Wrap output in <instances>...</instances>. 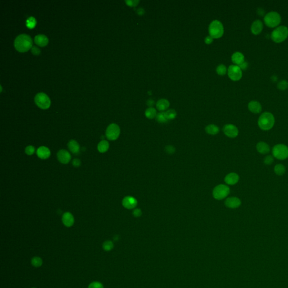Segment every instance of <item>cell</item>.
Masks as SVG:
<instances>
[{
	"label": "cell",
	"mask_w": 288,
	"mask_h": 288,
	"mask_svg": "<svg viewBox=\"0 0 288 288\" xmlns=\"http://www.w3.org/2000/svg\"><path fill=\"white\" fill-rule=\"evenodd\" d=\"M274 161V156H271V155H268V156H267L265 157V158L263 159V163L266 165L269 166V165H271L273 163Z\"/></svg>",
	"instance_id": "obj_36"
},
{
	"label": "cell",
	"mask_w": 288,
	"mask_h": 288,
	"mask_svg": "<svg viewBox=\"0 0 288 288\" xmlns=\"http://www.w3.org/2000/svg\"><path fill=\"white\" fill-rule=\"evenodd\" d=\"M133 215L136 217H140L141 215H142L141 209H139V208H136V209H134L133 211Z\"/></svg>",
	"instance_id": "obj_41"
},
{
	"label": "cell",
	"mask_w": 288,
	"mask_h": 288,
	"mask_svg": "<svg viewBox=\"0 0 288 288\" xmlns=\"http://www.w3.org/2000/svg\"><path fill=\"white\" fill-rule=\"evenodd\" d=\"M139 1H126V2L127 3L128 6H131V7H135L138 5L139 3Z\"/></svg>",
	"instance_id": "obj_40"
},
{
	"label": "cell",
	"mask_w": 288,
	"mask_h": 288,
	"mask_svg": "<svg viewBox=\"0 0 288 288\" xmlns=\"http://www.w3.org/2000/svg\"><path fill=\"white\" fill-rule=\"evenodd\" d=\"M14 46L17 50L21 52L28 51L32 46L31 37L27 34H20L15 40Z\"/></svg>",
	"instance_id": "obj_1"
},
{
	"label": "cell",
	"mask_w": 288,
	"mask_h": 288,
	"mask_svg": "<svg viewBox=\"0 0 288 288\" xmlns=\"http://www.w3.org/2000/svg\"><path fill=\"white\" fill-rule=\"evenodd\" d=\"M81 164V162L79 159H74L73 161V165L74 167H78L80 166Z\"/></svg>",
	"instance_id": "obj_43"
},
{
	"label": "cell",
	"mask_w": 288,
	"mask_h": 288,
	"mask_svg": "<svg viewBox=\"0 0 288 288\" xmlns=\"http://www.w3.org/2000/svg\"><path fill=\"white\" fill-rule=\"evenodd\" d=\"M51 154L50 149L45 146H41L37 150V155L40 158L46 159L50 157Z\"/></svg>",
	"instance_id": "obj_18"
},
{
	"label": "cell",
	"mask_w": 288,
	"mask_h": 288,
	"mask_svg": "<svg viewBox=\"0 0 288 288\" xmlns=\"http://www.w3.org/2000/svg\"><path fill=\"white\" fill-rule=\"evenodd\" d=\"M239 67L241 68V69H244V70H245V69H246L247 68V67H248V64H247V62H244L243 64H242L241 65L239 66Z\"/></svg>",
	"instance_id": "obj_45"
},
{
	"label": "cell",
	"mask_w": 288,
	"mask_h": 288,
	"mask_svg": "<svg viewBox=\"0 0 288 288\" xmlns=\"http://www.w3.org/2000/svg\"><path fill=\"white\" fill-rule=\"evenodd\" d=\"M26 153L28 155V156H32L34 154V152H35V147L33 146H28L26 148Z\"/></svg>",
	"instance_id": "obj_38"
},
{
	"label": "cell",
	"mask_w": 288,
	"mask_h": 288,
	"mask_svg": "<svg viewBox=\"0 0 288 288\" xmlns=\"http://www.w3.org/2000/svg\"><path fill=\"white\" fill-rule=\"evenodd\" d=\"M34 101L37 106L42 109H48L51 105L50 99L46 94L43 92L37 94L35 96Z\"/></svg>",
	"instance_id": "obj_8"
},
{
	"label": "cell",
	"mask_w": 288,
	"mask_h": 288,
	"mask_svg": "<svg viewBox=\"0 0 288 288\" xmlns=\"http://www.w3.org/2000/svg\"><path fill=\"white\" fill-rule=\"evenodd\" d=\"M281 18L278 12H270L266 14L264 17V22L266 25L271 28H274L279 25Z\"/></svg>",
	"instance_id": "obj_6"
},
{
	"label": "cell",
	"mask_w": 288,
	"mask_h": 288,
	"mask_svg": "<svg viewBox=\"0 0 288 288\" xmlns=\"http://www.w3.org/2000/svg\"><path fill=\"white\" fill-rule=\"evenodd\" d=\"M32 52L34 55H38L40 54L41 51H40V49L38 48H37V47L36 46H33L32 47Z\"/></svg>",
	"instance_id": "obj_42"
},
{
	"label": "cell",
	"mask_w": 288,
	"mask_h": 288,
	"mask_svg": "<svg viewBox=\"0 0 288 288\" xmlns=\"http://www.w3.org/2000/svg\"><path fill=\"white\" fill-rule=\"evenodd\" d=\"M275 120L272 114L269 112L262 113L258 121V126L261 130L268 131L274 127Z\"/></svg>",
	"instance_id": "obj_2"
},
{
	"label": "cell",
	"mask_w": 288,
	"mask_h": 288,
	"mask_svg": "<svg viewBox=\"0 0 288 288\" xmlns=\"http://www.w3.org/2000/svg\"><path fill=\"white\" fill-rule=\"evenodd\" d=\"M239 180V176L237 173L234 172L230 173L227 175L225 178V182L229 185H234L237 184Z\"/></svg>",
	"instance_id": "obj_15"
},
{
	"label": "cell",
	"mask_w": 288,
	"mask_h": 288,
	"mask_svg": "<svg viewBox=\"0 0 288 288\" xmlns=\"http://www.w3.org/2000/svg\"><path fill=\"white\" fill-rule=\"evenodd\" d=\"M156 106L158 110L159 111H164L167 110L170 107V102L166 99H161L156 102Z\"/></svg>",
	"instance_id": "obj_23"
},
{
	"label": "cell",
	"mask_w": 288,
	"mask_h": 288,
	"mask_svg": "<svg viewBox=\"0 0 288 288\" xmlns=\"http://www.w3.org/2000/svg\"><path fill=\"white\" fill-rule=\"evenodd\" d=\"M286 172V168L284 165L281 164H277L274 167V172L278 176H282L285 174Z\"/></svg>",
	"instance_id": "obj_27"
},
{
	"label": "cell",
	"mask_w": 288,
	"mask_h": 288,
	"mask_svg": "<svg viewBox=\"0 0 288 288\" xmlns=\"http://www.w3.org/2000/svg\"><path fill=\"white\" fill-rule=\"evenodd\" d=\"M263 28V23L261 20H256L252 23L251 26V32L254 35L260 34Z\"/></svg>",
	"instance_id": "obj_16"
},
{
	"label": "cell",
	"mask_w": 288,
	"mask_h": 288,
	"mask_svg": "<svg viewBox=\"0 0 288 288\" xmlns=\"http://www.w3.org/2000/svg\"><path fill=\"white\" fill-rule=\"evenodd\" d=\"M145 114L147 118L152 119L154 118L156 116V110L154 107H149L145 110Z\"/></svg>",
	"instance_id": "obj_28"
},
{
	"label": "cell",
	"mask_w": 288,
	"mask_h": 288,
	"mask_svg": "<svg viewBox=\"0 0 288 288\" xmlns=\"http://www.w3.org/2000/svg\"><path fill=\"white\" fill-rule=\"evenodd\" d=\"M223 131L225 135L230 138H235L239 134V130L234 124H226L223 127Z\"/></svg>",
	"instance_id": "obj_11"
},
{
	"label": "cell",
	"mask_w": 288,
	"mask_h": 288,
	"mask_svg": "<svg viewBox=\"0 0 288 288\" xmlns=\"http://www.w3.org/2000/svg\"><path fill=\"white\" fill-rule=\"evenodd\" d=\"M109 147V144L107 141L102 140L99 142L97 146V149L100 153L106 152Z\"/></svg>",
	"instance_id": "obj_26"
},
{
	"label": "cell",
	"mask_w": 288,
	"mask_h": 288,
	"mask_svg": "<svg viewBox=\"0 0 288 288\" xmlns=\"http://www.w3.org/2000/svg\"><path fill=\"white\" fill-rule=\"evenodd\" d=\"M122 205L124 208L128 209H132L135 208L137 205V201L135 198L131 196H127L124 197L122 201Z\"/></svg>",
	"instance_id": "obj_12"
},
{
	"label": "cell",
	"mask_w": 288,
	"mask_h": 288,
	"mask_svg": "<svg viewBox=\"0 0 288 288\" xmlns=\"http://www.w3.org/2000/svg\"><path fill=\"white\" fill-rule=\"evenodd\" d=\"M273 156L279 160H285L288 158V147L284 144H277L272 150Z\"/></svg>",
	"instance_id": "obj_5"
},
{
	"label": "cell",
	"mask_w": 288,
	"mask_h": 288,
	"mask_svg": "<svg viewBox=\"0 0 288 288\" xmlns=\"http://www.w3.org/2000/svg\"><path fill=\"white\" fill-rule=\"evenodd\" d=\"M256 149L258 152L262 154H266L270 151V146L263 141H260L257 143Z\"/></svg>",
	"instance_id": "obj_19"
},
{
	"label": "cell",
	"mask_w": 288,
	"mask_h": 288,
	"mask_svg": "<svg viewBox=\"0 0 288 288\" xmlns=\"http://www.w3.org/2000/svg\"><path fill=\"white\" fill-rule=\"evenodd\" d=\"M213 38H212L211 36H207V37L205 39V42L206 43V44L208 45H209L211 44V43L213 42Z\"/></svg>",
	"instance_id": "obj_44"
},
{
	"label": "cell",
	"mask_w": 288,
	"mask_h": 288,
	"mask_svg": "<svg viewBox=\"0 0 288 288\" xmlns=\"http://www.w3.org/2000/svg\"><path fill=\"white\" fill-rule=\"evenodd\" d=\"M120 135V128L115 123L111 124L107 127L106 131V136L110 140H116Z\"/></svg>",
	"instance_id": "obj_10"
},
{
	"label": "cell",
	"mask_w": 288,
	"mask_h": 288,
	"mask_svg": "<svg viewBox=\"0 0 288 288\" xmlns=\"http://www.w3.org/2000/svg\"><path fill=\"white\" fill-rule=\"evenodd\" d=\"M68 146L71 152H72L74 154H77L79 153L80 146H79L78 143L76 140H71L68 142Z\"/></svg>",
	"instance_id": "obj_24"
},
{
	"label": "cell",
	"mask_w": 288,
	"mask_h": 288,
	"mask_svg": "<svg viewBox=\"0 0 288 288\" xmlns=\"http://www.w3.org/2000/svg\"><path fill=\"white\" fill-rule=\"evenodd\" d=\"M165 114H166V117H167V119L168 121L174 119L176 117V116H177L176 112L175 110H173V109H170V110H167L166 112H165Z\"/></svg>",
	"instance_id": "obj_31"
},
{
	"label": "cell",
	"mask_w": 288,
	"mask_h": 288,
	"mask_svg": "<svg viewBox=\"0 0 288 288\" xmlns=\"http://www.w3.org/2000/svg\"><path fill=\"white\" fill-rule=\"evenodd\" d=\"M32 265L35 267H39L42 265V260L39 257H34L31 260Z\"/></svg>",
	"instance_id": "obj_30"
},
{
	"label": "cell",
	"mask_w": 288,
	"mask_h": 288,
	"mask_svg": "<svg viewBox=\"0 0 288 288\" xmlns=\"http://www.w3.org/2000/svg\"><path fill=\"white\" fill-rule=\"evenodd\" d=\"M210 36L213 38H220L223 36L224 28L222 23L218 20L213 21L209 27Z\"/></svg>",
	"instance_id": "obj_4"
},
{
	"label": "cell",
	"mask_w": 288,
	"mask_h": 288,
	"mask_svg": "<svg viewBox=\"0 0 288 288\" xmlns=\"http://www.w3.org/2000/svg\"><path fill=\"white\" fill-rule=\"evenodd\" d=\"M228 76L234 81H239L243 76L241 68L236 65H230L228 69Z\"/></svg>",
	"instance_id": "obj_9"
},
{
	"label": "cell",
	"mask_w": 288,
	"mask_h": 288,
	"mask_svg": "<svg viewBox=\"0 0 288 288\" xmlns=\"http://www.w3.org/2000/svg\"><path fill=\"white\" fill-rule=\"evenodd\" d=\"M113 242L110 240H107L105 241L104 243L102 244V248L106 251H110L113 248Z\"/></svg>",
	"instance_id": "obj_33"
},
{
	"label": "cell",
	"mask_w": 288,
	"mask_h": 288,
	"mask_svg": "<svg viewBox=\"0 0 288 288\" xmlns=\"http://www.w3.org/2000/svg\"><path fill=\"white\" fill-rule=\"evenodd\" d=\"M206 131L208 134L211 135H215L219 132L220 129L216 125L209 124L206 128Z\"/></svg>",
	"instance_id": "obj_25"
},
{
	"label": "cell",
	"mask_w": 288,
	"mask_h": 288,
	"mask_svg": "<svg viewBox=\"0 0 288 288\" xmlns=\"http://www.w3.org/2000/svg\"><path fill=\"white\" fill-rule=\"evenodd\" d=\"M277 88L280 90H285L288 88V82L285 80H282L278 83Z\"/></svg>",
	"instance_id": "obj_35"
},
{
	"label": "cell",
	"mask_w": 288,
	"mask_h": 288,
	"mask_svg": "<svg viewBox=\"0 0 288 288\" xmlns=\"http://www.w3.org/2000/svg\"><path fill=\"white\" fill-rule=\"evenodd\" d=\"M88 288H104V286L100 282L94 281L91 283Z\"/></svg>",
	"instance_id": "obj_37"
},
{
	"label": "cell",
	"mask_w": 288,
	"mask_h": 288,
	"mask_svg": "<svg viewBox=\"0 0 288 288\" xmlns=\"http://www.w3.org/2000/svg\"><path fill=\"white\" fill-rule=\"evenodd\" d=\"M230 189L228 186L224 184L218 185L213 190V196L216 199L220 201L226 198L229 195Z\"/></svg>",
	"instance_id": "obj_7"
},
{
	"label": "cell",
	"mask_w": 288,
	"mask_h": 288,
	"mask_svg": "<svg viewBox=\"0 0 288 288\" xmlns=\"http://www.w3.org/2000/svg\"><path fill=\"white\" fill-rule=\"evenodd\" d=\"M216 71H217V73L219 75L224 76L225 74H226V72H227V68H226L225 65L221 64V65H219L218 67H217Z\"/></svg>",
	"instance_id": "obj_34"
},
{
	"label": "cell",
	"mask_w": 288,
	"mask_h": 288,
	"mask_svg": "<svg viewBox=\"0 0 288 288\" xmlns=\"http://www.w3.org/2000/svg\"><path fill=\"white\" fill-rule=\"evenodd\" d=\"M34 42L41 47H44L48 44V38L45 35L38 34L34 38Z\"/></svg>",
	"instance_id": "obj_21"
},
{
	"label": "cell",
	"mask_w": 288,
	"mask_h": 288,
	"mask_svg": "<svg viewBox=\"0 0 288 288\" xmlns=\"http://www.w3.org/2000/svg\"><path fill=\"white\" fill-rule=\"evenodd\" d=\"M36 24V20L34 17H29L27 20L26 22V26L29 28L32 29L34 28Z\"/></svg>",
	"instance_id": "obj_32"
},
{
	"label": "cell",
	"mask_w": 288,
	"mask_h": 288,
	"mask_svg": "<svg viewBox=\"0 0 288 288\" xmlns=\"http://www.w3.org/2000/svg\"><path fill=\"white\" fill-rule=\"evenodd\" d=\"M165 150L169 154H172L175 152L176 151L175 148L172 145L166 146V147H165Z\"/></svg>",
	"instance_id": "obj_39"
},
{
	"label": "cell",
	"mask_w": 288,
	"mask_h": 288,
	"mask_svg": "<svg viewBox=\"0 0 288 288\" xmlns=\"http://www.w3.org/2000/svg\"><path fill=\"white\" fill-rule=\"evenodd\" d=\"M59 161L62 164H68L71 161V156L68 151L66 150H60L57 154Z\"/></svg>",
	"instance_id": "obj_14"
},
{
	"label": "cell",
	"mask_w": 288,
	"mask_h": 288,
	"mask_svg": "<svg viewBox=\"0 0 288 288\" xmlns=\"http://www.w3.org/2000/svg\"><path fill=\"white\" fill-rule=\"evenodd\" d=\"M232 62L237 66H240L244 62V56L240 52H236L232 55Z\"/></svg>",
	"instance_id": "obj_20"
},
{
	"label": "cell",
	"mask_w": 288,
	"mask_h": 288,
	"mask_svg": "<svg viewBox=\"0 0 288 288\" xmlns=\"http://www.w3.org/2000/svg\"><path fill=\"white\" fill-rule=\"evenodd\" d=\"M62 223L65 226L69 227L73 225L74 222L73 216L69 212H65L62 215Z\"/></svg>",
	"instance_id": "obj_17"
},
{
	"label": "cell",
	"mask_w": 288,
	"mask_h": 288,
	"mask_svg": "<svg viewBox=\"0 0 288 288\" xmlns=\"http://www.w3.org/2000/svg\"><path fill=\"white\" fill-rule=\"evenodd\" d=\"M248 109L252 113L258 114L262 111V106L259 102L251 101L248 104Z\"/></svg>",
	"instance_id": "obj_22"
},
{
	"label": "cell",
	"mask_w": 288,
	"mask_h": 288,
	"mask_svg": "<svg viewBox=\"0 0 288 288\" xmlns=\"http://www.w3.org/2000/svg\"><path fill=\"white\" fill-rule=\"evenodd\" d=\"M225 204L227 208L235 209L241 206V201L240 199L237 197H229L226 199L225 201Z\"/></svg>",
	"instance_id": "obj_13"
},
{
	"label": "cell",
	"mask_w": 288,
	"mask_h": 288,
	"mask_svg": "<svg viewBox=\"0 0 288 288\" xmlns=\"http://www.w3.org/2000/svg\"></svg>",
	"instance_id": "obj_46"
},
{
	"label": "cell",
	"mask_w": 288,
	"mask_h": 288,
	"mask_svg": "<svg viewBox=\"0 0 288 288\" xmlns=\"http://www.w3.org/2000/svg\"><path fill=\"white\" fill-rule=\"evenodd\" d=\"M288 37V28L286 26H280L275 29L271 33V39L276 43L284 41Z\"/></svg>",
	"instance_id": "obj_3"
},
{
	"label": "cell",
	"mask_w": 288,
	"mask_h": 288,
	"mask_svg": "<svg viewBox=\"0 0 288 288\" xmlns=\"http://www.w3.org/2000/svg\"><path fill=\"white\" fill-rule=\"evenodd\" d=\"M156 118V121L160 123H166L168 121L166 116L165 112H161L157 114Z\"/></svg>",
	"instance_id": "obj_29"
}]
</instances>
